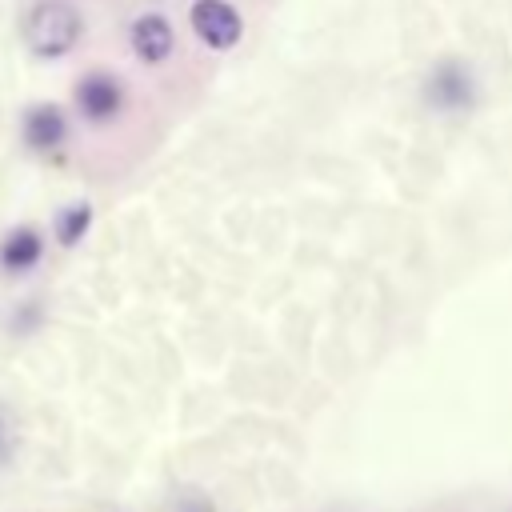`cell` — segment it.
Listing matches in <instances>:
<instances>
[{
    "label": "cell",
    "mask_w": 512,
    "mask_h": 512,
    "mask_svg": "<svg viewBox=\"0 0 512 512\" xmlns=\"http://www.w3.org/2000/svg\"><path fill=\"white\" fill-rule=\"evenodd\" d=\"M132 48L144 64H160L172 56V28L164 16H140L132 24Z\"/></svg>",
    "instance_id": "cell-6"
},
{
    "label": "cell",
    "mask_w": 512,
    "mask_h": 512,
    "mask_svg": "<svg viewBox=\"0 0 512 512\" xmlns=\"http://www.w3.org/2000/svg\"><path fill=\"white\" fill-rule=\"evenodd\" d=\"M76 104H80V112L88 120L104 124V120H112L120 112V84L112 76H104V72H92V76H84L76 84Z\"/></svg>",
    "instance_id": "cell-4"
},
{
    "label": "cell",
    "mask_w": 512,
    "mask_h": 512,
    "mask_svg": "<svg viewBox=\"0 0 512 512\" xmlns=\"http://www.w3.org/2000/svg\"><path fill=\"white\" fill-rule=\"evenodd\" d=\"M68 136V124H64V112L52 108V104H36L28 116H24V140L36 148V152H52L60 148Z\"/></svg>",
    "instance_id": "cell-5"
},
{
    "label": "cell",
    "mask_w": 512,
    "mask_h": 512,
    "mask_svg": "<svg viewBox=\"0 0 512 512\" xmlns=\"http://www.w3.org/2000/svg\"><path fill=\"white\" fill-rule=\"evenodd\" d=\"M192 28L208 48H232L240 40V16L228 0H196Z\"/></svg>",
    "instance_id": "cell-2"
},
{
    "label": "cell",
    "mask_w": 512,
    "mask_h": 512,
    "mask_svg": "<svg viewBox=\"0 0 512 512\" xmlns=\"http://www.w3.org/2000/svg\"><path fill=\"white\" fill-rule=\"evenodd\" d=\"M424 92H428L432 108H440V112H460V108L472 104V80H468V72L456 60H444L428 76V88Z\"/></svg>",
    "instance_id": "cell-3"
},
{
    "label": "cell",
    "mask_w": 512,
    "mask_h": 512,
    "mask_svg": "<svg viewBox=\"0 0 512 512\" xmlns=\"http://www.w3.org/2000/svg\"><path fill=\"white\" fill-rule=\"evenodd\" d=\"M40 256H44V240H40L36 228H12L0 240V264H4V272H28V268H36Z\"/></svg>",
    "instance_id": "cell-7"
},
{
    "label": "cell",
    "mask_w": 512,
    "mask_h": 512,
    "mask_svg": "<svg viewBox=\"0 0 512 512\" xmlns=\"http://www.w3.org/2000/svg\"><path fill=\"white\" fill-rule=\"evenodd\" d=\"M4 456H8V432H4V424H0V464H4Z\"/></svg>",
    "instance_id": "cell-9"
},
{
    "label": "cell",
    "mask_w": 512,
    "mask_h": 512,
    "mask_svg": "<svg viewBox=\"0 0 512 512\" xmlns=\"http://www.w3.org/2000/svg\"><path fill=\"white\" fill-rule=\"evenodd\" d=\"M88 224H92V208H88V204H76V208H68V212L56 220V240H60V244H76V240L88 232Z\"/></svg>",
    "instance_id": "cell-8"
},
{
    "label": "cell",
    "mask_w": 512,
    "mask_h": 512,
    "mask_svg": "<svg viewBox=\"0 0 512 512\" xmlns=\"http://www.w3.org/2000/svg\"><path fill=\"white\" fill-rule=\"evenodd\" d=\"M24 40L40 56H64L80 40V16L64 0H40L24 20Z\"/></svg>",
    "instance_id": "cell-1"
}]
</instances>
